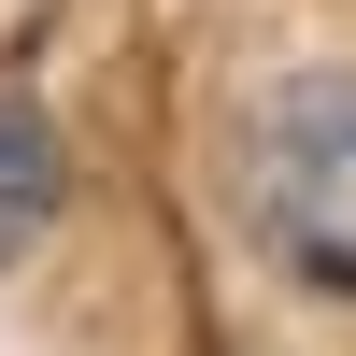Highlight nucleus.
Segmentation results:
<instances>
[{
  "instance_id": "f257e3e1",
  "label": "nucleus",
  "mask_w": 356,
  "mask_h": 356,
  "mask_svg": "<svg viewBox=\"0 0 356 356\" xmlns=\"http://www.w3.org/2000/svg\"><path fill=\"white\" fill-rule=\"evenodd\" d=\"M243 214L300 285L356 300V57L271 72V100L243 129Z\"/></svg>"
},
{
  "instance_id": "f03ea898",
  "label": "nucleus",
  "mask_w": 356,
  "mask_h": 356,
  "mask_svg": "<svg viewBox=\"0 0 356 356\" xmlns=\"http://www.w3.org/2000/svg\"><path fill=\"white\" fill-rule=\"evenodd\" d=\"M57 200H72V157H57V114L0 86V271H15V257H29V243L57 228Z\"/></svg>"
}]
</instances>
